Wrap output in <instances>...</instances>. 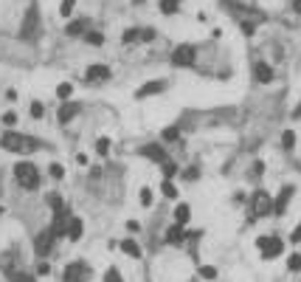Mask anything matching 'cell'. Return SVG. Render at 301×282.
<instances>
[{
	"label": "cell",
	"instance_id": "cell-38",
	"mask_svg": "<svg viewBox=\"0 0 301 282\" xmlns=\"http://www.w3.org/2000/svg\"><path fill=\"white\" fill-rule=\"evenodd\" d=\"M200 178V169L197 167H189L186 172H183V181H197Z\"/></svg>",
	"mask_w": 301,
	"mask_h": 282
},
{
	"label": "cell",
	"instance_id": "cell-21",
	"mask_svg": "<svg viewBox=\"0 0 301 282\" xmlns=\"http://www.w3.org/2000/svg\"><path fill=\"white\" fill-rule=\"evenodd\" d=\"M161 192H164V198H169V201H175V198H178V186H175L172 181L166 178L164 184H161Z\"/></svg>",
	"mask_w": 301,
	"mask_h": 282
},
{
	"label": "cell",
	"instance_id": "cell-42",
	"mask_svg": "<svg viewBox=\"0 0 301 282\" xmlns=\"http://www.w3.org/2000/svg\"><path fill=\"white\" fill-rule=\"evenodd\" d=\"M290 240H293V243H301V223L296 226V231L290 234Z\"/></svg>",
	"mask_w": 301,
	"mask_h": 282
},
{
	"label": "cell",
	"instance_id": "cell-10",
	"mask_svg": "<svg viewBox=\"0 0 301 282\" xmlns=\"http://www.w3.org/2000/svg\"><path fill=\"white\" fill-rule=\"evenodd\" d=\"M166 90V79H152V82H144L141 88L135 90V99H149V96H161Z\"/></svg>",
	"mask_w": 301,
	"mask_h": 282
},
{
	"label": "cell",
	"instance_id": "cell-18",
	"mask_svg": "<svg viewBox=\"0 0 301 282\" xmlns=\"http://www.w3.org/2000/svg\"><path fill=\"white\" fill-rule=\"evenodd\" d=\"M121 251L129 254L132 260H141V246H138L135 240H124V243H121Z\"/></svg>",
	"mask_w": 301,
	"mask_h": 282
},
{
	"label": "cell",
	"instance_id": "cell-46",
	"mask_svg": "<svg viewBox=\"0 0 301 282\" xmlns=\"http://www.w3.org/2000/svg\"><path fill=\"white\" fill-rule=\"evenodd\" d=\"M242 31H245V34H253V23H242Z\"/></svg>",
	"mask_w": 301,
	"mask_h": 282
},
{
	"label": "cell",
	"instance_id": "cell-16",
	"mask_svg": "<svg viewBox=\"0 0 301 282\" xmlns=\"http://www.w3.org/2000/svg\"><path fill=\"white\" fill-rule=\"evenodd\" d=\"M191 217V209H189V203H178L175 206V223H181V226H186Z\"/></svg>",
	"mask_w": 301,
	"mask_h": 282
},
{
	"label": "cell",
	"instance_id": "cell-36",
	"mask_svg": "<svg viewBox=\"0 0 301 282\" xmlns=\"http://www.w3.org/2000/svg\"><path fill=\"white\" fill-rule=\"evenodd\" d=\"M48 172H51V178H57V181H60V178L65 175V167H62V164H51V167H48Z\"/></svg>",
	"mask_w": 301,
	"mask_h": 282
},
{
	"label": "cell",
	"instance_id": "cell-5",
	"mask_svg": "<svg viewBox=\"0 0 301 282\" xmlns=\"http://www.w3.org/2000/svg\"><path fill=\"white\" fill-rule=\"evenodd\" d=\"M256 248H259V254H262V260H276L284 251V243L279 237H259Z\"/></svg>",
	"mask_w": 301,
	"mask_h": 282
},
{
	"label": "cell",
	"instance_id": "cell-19",
	"mask_svg": "<svg viewBox=\"0 0 301 282\" xmlns=\"http://www.w3.org/2000/svg\"><path fill=\"white\" fill-rule=\"evenodd\" d=\"M138 201H141V206H144V209H149V206H152V201H155L152 189H149V186H144V189L138 192Z\"/></svg>",
	"mask_w": 301,
	"mask_h": 282
},
{
	"label": "cell",
	"instance_id": "cell-26",
	"mask_svg": "<svg viewBox=\"0 0 301 282\" xmlns=\"http://www.w3.org/2000/svg\"><path fill=\"white\" fill-rule=\"evenodd\" d=\"M9 280L11 282H37L31 274H26V271H9Z\"/></svg>",
	"mask_w": 301,
	"mask_h": 282
},
{
	"label": "cell",
	"instance_id": "cell-35",
	"mask_svg": "<svg viewBox=\"0 0 301 282\" xmlns=\"http://www.w3.org/2000/svg\"><path fill=\"white\" fill-rule=\"evenodd\" d=\"M96 152H99V155H107V152H110V139H99L96 141Z\"/></svg>",
	"mask_w": 301,
	"mask_h": 282
},
{
	"label": "cell",
	"instance_id": "cell-22",
	"mask_svg": "<svg viewBox=\"0 0 301 282\" xmlns=\"http://www.w3.org/2000/svg\"><path fill=\"white\" fill-rule=\"evenodd\" d=\"M181 9V0H161V11L164 14H178Z\"/></svg>",
	"mask_w": 301,
	"mask_h": 282
},
{
	"label": "cell",
	"instance_id": "cell-7",
	"mask_svg": "<svg viewBox=\"0 0 301 282\" xmlns=\"http://www.w3.org/2000/svg\"><path fill=\"white\" fill-rule=\"evenodd\" d=\"M87 277H90V268H87V263H70L68 268H65V274H62V282H87Z\"/></svg>",
	"mask_w": 301,
	"mask_h": 282
},
{
	"label": "cell",
	"instance_id": "cell-32",
	"mask_svg": "<svg viewBox=\"0 0 301 282\" xmlns=\"http://www.w3.org/2000/svg\"><path fill=\"white\" fill-rule=\"evenodd\" d=\"M121 40H124V43H138V40H141V31H138V28H127Z\"/></svg>",
	"mask_w": 301,
	"mask_h": 282
},
{
	"label": "cell",
	"instance_id": "cell-12",
	"mask_svg": "<svg viewBox=\"0 0 301 282\" xmlns=\"http://www.w3.org/2000/svg\"><path fill=\"white\" fill-rule=\"evenodd\" d=\"M82 110V105L79 102H65V105L60 107V113H57V119H60V124H68L76 119V113Z\"/></svg>",
	"mask_w": 301,
	"mask_h": 282
},
{
	"label": "cell",
	"instance_id": "cell-44",
	"mask_svg": "<svg viewBox=\"0 0 301 282\" xmlns=\"http://www.w3.org/2000/svg\"><path fill=\"white\" fill-rule=\"evenodd\" d=\"M76 164H79V167H85V164H87V155H85V152H79V155H76Z\"/></svg>",
	"mask_w": 301,
	"mask_h": 282
},
{
	"label": "cell",
	"instance_id": "cell-23",
	"mask_svg": "<svg viewBox=\"0 0 301 282\" xmlns=\"http://www.w3.org/2000/svg\"><path fill=\"white\" fill-rule=\"evenodd\" d=\"M57 96H60L62 102H68V99L73 96V85H70V82H62L60 88H57Z\"/></svg>",
	"mask_w": 301,
	"mask_h": 282
},
{
	"label": "cell",
	"instance_id": "cell-34",
	"mask_svg": "<svg viewBox=\"0 0 301 282\" xmlns=\"http://www.w3.org/2000/svg\"><path fill=\"white\" fill-rule=\"evenodd\" d=\"M73 6H76V0H62L60 14H62V17H70V11H73Z\"/></svg>",
	"mask_w": 301,
	"mask_h": 282
},
{
	"label": "cell",
	"instance_id": "cell-45",
	"mask_svg": "<svg viewBox=\"0 0 301 282\" xmlns=\"http://www.w3.org/2000/svg\"><path fill=\"white\" fill-rule=\"evenodd\" d=\"M127 229H129V231H138V229H141V223H138V220H129Z\"/></svg>",
	"mask_w": 301,
	"mask_h": 282
},
{
	"label": "cell",
	"instance_id": "cell-24",
	"mask_svg": "<svg viewBox=\"0 0 301 282\" xmlns=\"http://www.w3.org/2000/svg\"><path fill=\"white\" fill-rule=\"evenodd\" d=\"M161 169H164V178H169V181H172V178L178 175V164H175V161H169V158H166L164 164H161Z\"/></svg>",
	"mask_w": 301,
	"mask_h": 282
},
{
	"label": "cell",
	"instance_id": "cell-13",
	"mask_svg": "<svg viewBox=\"0 0 301 282\" xmlns=\"http://www.w3.org/2000/svg\"><path fill=\"white\" fill-rule=\"evenodd\" d=\"M85 79L87 82H104V79H110V68H107V65H90V68L85 70Z\"/></svg>",
	"mask_w": 301,
	"mask_h": 282
},
{
	"label": "cell",
	"instance_id": "cell-8",
	"mask_svg": "<svg viewBox=\"0 0 301 282\" xmlns=\"http://www.w3.org/2000/svg\"><path fill=\"white\" fill-rule=\"evenodd\" d=\"M54 231L51 229H45V231H40L37 234V240H34V254L40 257V260H45V257L51 254V248H54Z\"/></svg>",
	"mask_w": 301,
	"mask_h": 282
},
{
	"label": "cell",
	"instance_id": "cell-25",
	"mask_svg": "<svg viewBox=\"0 0 301 282\" xmlns=\"http://www.w3.org/2000/svg\"><path fill=\"white\" fill-rule=\"evenodd\" d=\"M197 274L203 277V280H208V282H211V280H217V268H214V265H200V268H197Z\"/></svg>",
	"mask_w": 301,
	"mask_h": 282
},
{
	"label": "cell",
	"instance_id": "cell-14",
	"mask_svg": "<svg viewBox=\"0 0 301 282\" xmlns=\"http://www.w3.org/2000/svg\"><path fill=\"white\" fill-rule=\"evenodd\" d=\"M253 76H256V82H273V68L267 65V62H256L253 65Z\"/></svg>",
	"mask_w": 301,
	"mask_h": 282
},
{
	"label": "cell",
	"instance_id": "cell-30",
	"mask_svg": "<svg viewBox=\"0 0 301 282\" xmlns=\"http://www.w3.org/2000/svg\"><path fill=\"white\" fill-rule=\"evenodd\" d=\"M85 40H87L90 45H96V48H99V45L104 43V37L99 34V31H85Z\"/></svg>",
	"mask_w": 301,
	"mask_h": 282
},
{
	"label": "cell",
	"instance_id": "cell-33",
	"mask_svg": "<svg viewBox=\"0 0 301 282\" xmlns=\"http://www.w3.org/2000/svg\"><path fill=\"white\" fill-rule=\"evenodd\" d=\"M104 282H124V280H121L119 268H107V271H104Z\"/></svg>",
	"mask_w": 301,
	"mask_h": 282
},
{
	"label": "cell",
	"instance_id": "cell-40",
	"mask_svg": "<svg viewBox=\"0 0 301 282\" xmlns=\"http://www.w3.org/2000/svg\"><path fill=\"white\" fill-rule=\"evenodd\" d=\"M141 40H144V43H152V40H155V31H152V28H144V31H141Z\"/></svg>",
	"mask_w": 301,
	"mask_h": 282
},
{
	"label": "cell",
	"instance_id": "cell-17",
	"mask_svg": "<svg viewBox=\"0 0 301 282\" xmlns=\"http://www.w3.org/2000/svg\"><path fill=\"white\" fill-rule=\"evenodd\" d=\"M85 31H87V20H73V23L65 26V34L68 37H79V34H85Z\"/></svg>",
	"mask_w": 301,
	"mask_h": 282
},
{
	"label": "cell",
	"instance_id": "cell-6",
	"mask_svg": "<svg viewBox=\"0 0 301 282\" xmlns=\"http://www.w3.org/2000/svg\"><path fill=\"white\" fill-rule=\"evenodd\" d=\"M250 209H253L256 217H265V214L273 212V198H270L265 189H259V192H253V198H250Z\"/></svg>",
	"mask_w": 301,
	"mask_h": 282
},
{
	"label": "cell",
	"instance_id": "cell-11",
	"mask_svg": "<svg viewBox=\"0 0 301 282\" xmlns=\"http://www.w3.org/2000/svg\"><path fill=\"white\" fill-rule=\"evenodd\" d=\"M141 155L144 158H149L152 164H164L169 155H166V150H164V144H146V147H141Z\"/></svg>",
	"mask_w": 301,
	"mask_h": 282
},
{
	"label": "cell",
	"instance_id": "cell-48",
	"mask_svg": "<svg viewBox=\"0 0 301 282\" xmlns=\"http://www.w3.org/2000/svg\"><path fill=\"white\" fill-rule=\"evenodd\" d=\"M3 212H6V209H3V206H0V214H3Z\"/></svg>",
	"mask_w": 301,
	"mask_h": 282
},
{
	"label": "cell",
	"instance_id": "cell-39",
	"mask_svg": "<svg viewBox=\"0 0 301 282\" xmlns=\"http://www.w3.org/2000/svg\"><path fill=\"white\" fill-rule=\"evenodd\" d=\"M3 124H6V127H11V124H17V113H3Z\"/></svg>",
	"mask_w": 301,
	"mask_h": 282
},
{
	"label": "cell",
	"instance_id": "cell-27",
	"mask_svg": "<svg viewBox=\"0 0 301 282\" xmlns=\"http://www.w3.org/2000/svg\"><path fill=\"white\" fill-rule=\"evenodd\" d=\"M282 147H284V150H293V147H296V133H293V130H284L282 133Z\"/></svg>",
	"mask_w": 301,
	"mask_h": 282
},
{
	"label": "cell",
	"instance_id": "cell-3",
	"mask_svg": "<svg viewBox=\"0 0 301 282\" xmlns=\"http://www.w3.org/2000/svg\"><path fill=\"white\" fill-rule=\"evenodd\" d=\"M194 60H197V48H194L191 43H181L172 51V65L175 68H191Z\"/></svg>",
	"mask_w": 301,
	"mask_h": 282
},
{
	"label": "cell",
	"instance_id": "cell-37",
	"mask_svg": "<svg viewBox=\"0 0 301 282\" xmlns=\"http://www.w3.org/2000/svg\"><path fill=\"white\" fill-rule=\"evenodd\" d=\"M43 113H45L43 102H31V116H34V119H43Z\"/></svg>",
	"mask_w": 301,
	"mask_h": 282
},
{
	"label": "cell",
	"instance_id": "cell-4",
	"mask_svg": "<svg viewBox=\"0 0 301 282\" xmlns=\"http://www.w3.org/2000/svg\"><path fill=\"white\" fill-rule=\"evenodd\" d=\"M37 28H40V9H37V3H31L23 17V26H20V37L31 40V37H37Z\"/></svg>",
	"mask_w": 301,
	"mask_h": 282
},
{
	"label": "cell",
	"instance_id": "cell-28",
	"mask_svg": "<svg viewBox=\"0 0 301 282\" xmlns=\"http://www.w3.org/2000/svg\"><path fill=\"white\" fill-rule=\"evenodd\" d=\"M178 136H181V127H164V133H161V139L164 141H178Z\"/></svg>",
	"mask_w": 301,
	"mask_h": 282
},
{
	"label": "cell",
	"instance_id": "cell-29",
	"mask_svg": "<svg viewBox=\"0 0 301 282\" xmlns=\"http://www.w3.org/2000/svg\"><path fill=\"white\" fill-rule=\"evenodd\" d=\"M45 201H48V206H51L54 212H57V209H62V206H65V203H62V195H57V192H51V195H48V198H45Z\"/></svg>",
	"mask_w": 301,
	"mask_h": 282
},
{
	"label": "cell",
	"instance_id": "cell-1",
	"mask_svg": "<svg viewBox=\"0 0 301 282\" xmlns=\"http://www.w3.org/2000/svg\"><path fill=\"white\" fill-rule=\"evenodd\" d=\"M0 147L9 152H20V155H28V152L40 150V141L26 136V133H14V130H6L0 136Z\"/></svg>",
	"mask_w": 301,
	"mask_h": 282
},
{
	"label": "cell",
	"instance_id": "cell-20",
	"mask_svg": "<svg viewBox=\"0 0 301 282\" xmlns=\"http://www.w3.org/2000/svg\"><path fill=\"white\" fill-rule=\"evenodd\" d=\"M181 237H183V226H181V223H172L169 231H166V240H169V243H178Z\"/></svg>",
	"mask_w": 301,
	"mask_h": 282
},
{
	"label": "cell",
	"instance_id": "cell-43",
	"mask_svg": "<svg viewBox=\"0 0 301 282\" xmlns=\"http://www.w3.org/2000/svg\"><path fill=\"white\" fill-rule=\"evenodd\" d=\"M293 119H301V99H299V105H296V107H293Z\"/></svg>",
	"mask_w": 301,
	"mask_h": 282
},
{
	"label": "cell",
	"instance_id": "cell-15",
	"mask_svg": "<svg viewBox=\"0 0 301 282\" xmlns=\"http://www.w3.org/2000/svg\"><path fill=\"white\" fill-rule=\"evenodd\" d=\"M82 231H85V223H82V217H70L68 220V240H82Z\"/></svg>",
	"mask_w": 301,
	"mask_h": 282
},
{
	"label": "cell",
	"instance_id": "cell-9",
	"mask_svg": "<svg viewBox=\"0 0 301 282\" xmlns=\"http://www.w3.org/2000/svg\"><path fill=\"white\" fill-rule=\"evenodd\" d=\"M293 195H296V186H293V184L282 186V192L273 198V214H284V212H287V206H290V201H293Z\"/></svg>",
	"mask_w": 301,
	"mask_h": 282
},
{
	"label": "cell",
	"instance_id": "cell-47",
	"mask_svg": "<svg viewBox=\"0 0 301 282\" xmlns=\"http://www.w3.org/2000/svg\"><path fill=\"white\" fill-rule=\"evenodd\" d=\"M293 9H296V11L301 14V0H293Z\"/></svg>",
	"mask_w": 301,
	"mask_h": 282
},
{
	"label": "cell",
	"instance_id": "cell-2",
	"mask_svg": "<svg viewBox=\"0 0 301 282\" xmlns=\"http://www.w3.org/2000/svg\"><path fill=\"white\" fill-rule=\"evenodd\" d=\"M14 178H17V184L23 186V189H37L40 186V172H37V167L31 164V161H20V164H14Z\"/></svg>",
	"mask_w": 301,
	"mask_h": 282
},
{
	"label": "cell",
	"instance_id": "cell-41",
	"mask_svg": "<svg viewBox=\"0 0 301 282\" xmlns=\"http://www.w3.org/2000/svg\"><path fill=\"white\" fill-rule=\"evenodd\" d=\"M37 274H40V277L51 274V265H48V263H40V265H37Z\"/></svg>",
	"mask_w": 301,
	"mask_h": 282
},
{
	"label": "cell",
	"instance_id": "cell-31",
	"mask_svg": "<svg viewBox=\"0 0 301 282\" xmlns=\"http://www.w3.org/2000/svg\"><path fill=\"white\" fill-rule=\"evenodd\" d=\"M287 271H301V254L287 257Z\"/></svg>",
	"mask_w": 301,
	"mask_h": 282
}]
</instances>
